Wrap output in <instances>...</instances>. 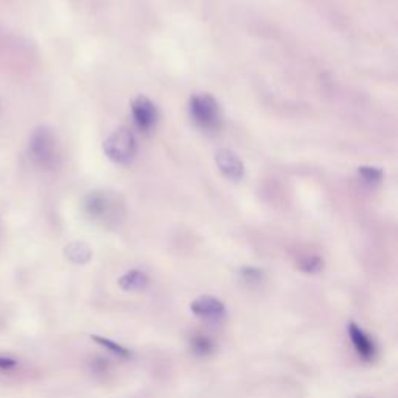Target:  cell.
Returning <instances> with one entry per match:
<instances>
[{"label":"cell","mask_w":398,"mask_h":398,"mask_svg":"<svg viewBox=\"0 0 398 398\" xmlns=\"http://www.w3.org/2000/svg\"><path fill=\"white\" fill-rule=\"evenodd\" d=\"M123 204L114 191L97 190L86 195L83 209L91 220L102 222V224H113L120 220Z\"/></svg>","instance_id":"6da1fadb"},{"label":"cell","mask_w":398,"mask_h":398,"mask_svg":"<svg viewBox=\"0 0 398 398\" xmlns=\"http://www.w3.org/2000/svg\"><path fill=\"white\" fill-rule=\"evenodd\" d=\"M28 153L33 163L43 169H51L60 162V148L54 131L49 128H38L30 137Z\"/></svg>","instance_id":"7a4b0ae2"},{"label":"cell","mask_w":398,"mask_h":398,"mask_svg":"<svg viewBox=\"0 0 398 398\" xmlns=\"http://www.w3.org/2000/svg\"><path fill=\"white\" fill-rule=\"evenodd\" d=\"M193 121L202 130L213 131L221 125L222 114L216 98L209 93H195L189 103Z\"/></svg>","instance_id":"3957f363"},{"label":"cell","mask_w":398,"mask_h":398,"mask_svg":"<svg viewBox=\"0 0 398 398\" xmlns=\"http://www.w3.org/2000/svg\"><path fill=\"white\" fill-rule=\"evenodd\" d=\"M103 150L113 162L119 163V165H128L137 154L136 137H134V134L130 130L120 128V130L114 131L106 139Z\"/></svg>","instance_id":"277c9868"},{"label":"cell","mask_w":398,"mask_h":398,"mask_svg":"<svg viewBox=\"0 0 398 398\" xmlns=\"http://www.w3.org/2000/svg\"><path fill=\"white\" fill-rule=\"evenodd\" d=\"M131 114L136 126L143 132L154 130L157 120H159V110H157L156 104L143 95H137L132 98Z\"/></svg>","instance_id":"5b68a950"},{"label":"cell","mask_w":398,"mask_h":398,"mask_svg":"<svg viewBox=\"0 0 398 398\" xmlns=\"http://www.w3.org/2000/svg\"><path fill=\"white\" fill-rule=\"evenodd\" d=\"M191 312L196 316L207 320H221L226 316V307L220 298L213 296H201L193 301Z\"/></svg>","instance_id":"8992f818"},{"label":"cell","mask_w":398,"mask_h":398,"mask_svg":"<svg viewBox=\"0 0 398 398\" xmlns=\"http://www.w3.org/2000/svg\"><path fill=\"white\" fill-rule=\"evenodd\" d=\"M215 162L218 165L220 172L226 178L232 180H239L244 174V165L239 157L233 151L227 148H221L215 153Z\"/></svg>","instance_id":"52a82bcc"},{"label":"cell","mask_w":398,"mask_h":398,"mask_svg":"<svg viewBox=\"0 0 398 398\" xmlns=\"http://www.w3.org/2000/svg\"><path fill=\"white\" fill-rule=\"evenodd\" d=\"M349 336L356 350V353H358L362 360L371 361L373 356H375L377 352L375 342H373L371 336H368L364 330L360 329L355 322H350L349 324Z\"/></svg>","instance_id":"ba28073f"},{"label":"cell","mask_w":398,"mask_h":398,"mask_svg":"<svg viewBox=\"0 0 398 398\" xmlns=\"http://www.w3.org/2000/svg\"><path fill=\"white\" fill-rule=\"evenodd\" d=\"M119 285L121 286V290L126 291H142L150 285V279L146 277L145 272L139 271V269H132V271L120 277Z\"/></svg>","instance_id":"9c48e42d"},{"label":"cell","mask_w":398,"mask_h":398,"mask_svg":"<svg viewBox=\"0 0 398 398\" xmlns=\"http://www.w3.org/2000/svg\"><path fill=\"white\" fill-rule=\"evenodd\" d=\"M66 255L70 261L73 263H87L92 257V250L84 243H72L66 248Z\"/></svg>","instance_id":"30bf717a"},{"label":"cell","mask_w":398,"mask_h":398,"mask_svg":"<svg viewBox=\"0 0 398 398\" xmlns=\"http://www.w3.org/2000/svg\"><path fill=\"white\" fill-rule=\"evenodd\" d=\"M191 349L193 352L199 356H206L210 355L213 350V342L210 341L207 336L204 335H196L195 338L191 339Z\"/></svg>","instance_id":"8fae6325"},{"label":"cell","mask_w":398,"mask_h":398,"mask_svg":"<svg viewBox=\"0 0 398 398\" xmlns=\"http://www.w3.org/2000/svg\"><path fill=\"white\" fill-rule=\"evenodd\" d=\"M358 174L360 178L364 180L366 184H378L379 180L383 179V172L377 167H368V165H362L358 168Z\"/></svg>","instance_id":"7c38bea8"},{"label":"cell","mask_w":398,"mask_h":398,"mask_svg":"<svg viewBox=\"0 0 398 398\" xmlns=\"http://www.w3.org/2000/svg\"><path fill=\"white\" fill-rule=\"evenodd\" d=\"M93 341H95L97 344L100 345H103V347H106L109 352H113L114 355L117 356H120V358H130L131 353H130V350L125 349V347H121V345H119L117 342H110L108 341V339H104V338H98V336H92Z\"/></svg>","instance_id":"4fadbf2b"},{"label":"cell","mask_w":398,"mask_h":398,"mask_svg":"<svg viewBox=\"0 0 398 398\" xmlns=\"http://www.w3.org/2000/svg\"><path fill=\"white\" fill-rule=\"evenodd\" d=\"M301 269L302 271H305L308 274H313V272H318L320 271V268H322V260L319 259V257H316V255H309V257H305L301 261Z\"/></svg>","instance_id":"5bb4252c"},{"label":"cell","mask_w":398,"mask_h":398,"mask_svg":"<svg viewBox=\"0 0 398 398\" xmlns=\"http://www.w3.org/2000/svg\"><path fill=\"white\" fill-rule=\"evenodd\" d=\"M16 366V361L11 360V358H2L0 356V368H11Z\"/></svg>","instance_id":"9a60e30c"}]
</instances>
